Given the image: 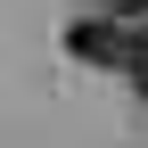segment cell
Here are the masks:
<instances>
[{"label": "cell", "instance_id": "6da1fadb", "mask_svg": "<svg viewBox=\"0 0 148 148\" xmlns=\"http://www.w3.org/2000/svg\"><path fill=\"white\" fill-rule=\"evenodd\" d=\"M123 41L132 33L107 25V16H74L66 25V58H82V66H123Z\"/></svg>", "mask_w": 148, "mask_h": 148}, {"label": "cell", "instance_id": "7a4b0ae2", "mask_svg": "<svg viewBox=\"0 0 148 148\" xmlns=\"http://www.w3.org/2000/svg\"><path fill=\"white\" fill-rule=\"evenodd\" d=\"M115 74H123V82L148 99V33H132V41H123V66H115Z\"/></svg>", "mask_w": 148, "mask_h": 148}]
</instances>
